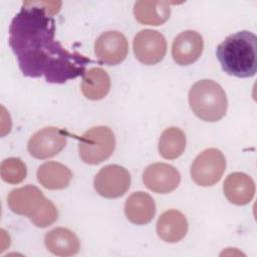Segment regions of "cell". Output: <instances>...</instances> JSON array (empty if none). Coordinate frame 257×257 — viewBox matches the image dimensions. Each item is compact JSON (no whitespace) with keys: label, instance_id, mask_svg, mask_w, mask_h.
I'll return each mask as SVG.
<instances>
[{"label":"cell","instance_id":"cell-14","mask_svg":"<svg viewBox=\"0 0 257 257\" xmlns=\"http://www.w3.org/2000/svg\"><path fill=\"white\" fill-rule=\"evenodd\" d=\"M187 232V218L178 210H168L158 219L157 233L165 242L177 243L186 236Z\"/></svg>","mask_w":257,"mask_h":257},{"label":"cell","instance_id":"cell-19","mask_svg":"<svg viewBox=\"0 0 257 257\" xmlns=\"http://www.w3.org/2000/svg\"><path fill=\"white\" fill-rule=\"evenodd\" d=\"M82 94L90 100L103 98L110 89V78L100 67H92L85 71L81 82Z\"/></svg>","mask_w":257,"mask_h":257},{"label":"cell","instance_id":"cell-4","mask_svg":"<svg viewBox=\"0 0 257 257\" xmlns=\"http://www.w3.org/2000/svg\"><path fill=\"white\" fill-rule=\"evenodd\" d=\"M189 103L202 120L218 121L227 111L228 99L223 87L212 79H201L190 89Z\"/></svg>","mask_w":257,"mask_h":257},{"label":"cell","instance_id":"cell-13","mask_svg":"<svg viewBox=\"0 0 257 257\" xmlns=\"http://www.w3.org/2000/svg\"><path fill=\"white\" fill-rule=\"evenodd\" d=\"M223 191L227 200L237 206L249 204L255 195V183L253 179L240 172L230 174L223 185Z\"/></svg>","mask_w":257,"mask_h":257},{"label":"cell","instance_id":"cell-1","mask_svg":"<svg viewBox=\"0 0 257 257\" xmlns=\"http://www.w3.org/2000/svg\"><path fill=\"white\" fill-rule=\"evenodd\" d=\"M43 5V2H24L10 24L9 45L20 70L25 76H43L51 83L83 76L91 59L68 51L55 39V21L51 15L59 11L61 2L53 7Z\"/></svg>","mask_w":257,"mask_h":257},{"label":"cell","instance_id":"cell-9","mask_svg":"<svg viewBox=\"0 0 257 257\" xmlns=\"http://www.w3.org/2000/svg\"><path fill=\"white\" fill-rule=\"evenodd\" d=\"M66 145V136L55 126H46L36 132L29 140L27 149L35 159H48L59 154Z\"/></svg>","mask_w":257,"mask_h":257},{"label":"cell","instance_id":"cell-20","mask_svg":"<svg viewBox=\"0 0 257 257\" xmlns=\"http://www.w3.org/2000/svg\"><path fill=\"white\" fill-rule=\"evenodd\" d=\"M186 135L176 126L166 128L159 140L160 155L167 160H174L179 158L186 148Z\"/></svg>","mask_w":257,"mask_h":257},{"label":"cell","instance_id":"cell-12","mask_svg":"<svg viewBox=\"0 0 257 257\" xmlns=\"http://www.w3.org/2000/svg\"><path fill=\"white\" fill-rule=\"evenodd\" d=\"M204 48L202 35L194 30L180 33L172 45V56L179 65H190L197 61Z\"/></svg>","mask_w":257,"mask_h":257},{"label":"cell","instance_id":"cell-7","mask_svg":"<svg viewBox=\"0 0 257 257\" xmlns=\"http://www.w3.org/2000/svg\"><path fill=\"white\" fill-rule=\"evenodd\" d=\"M131 186L128 171L118 165H107L101 168L94 177L93 187L98 195L108 199L123 196Z\"/></svg>","mask_w":257,"mask_h":257},{"label":"cell","instance_id":"cell-2","mask_svg":"<svg viewBox=\"0 0 257 257\" xmlns=\"http://www.w3.org/2000/svg\"><path fill=\"white\" fill-rule=\"evenodd\" d=\"M216 54L226 73L251 77L257 70V37L250 31H238L218 45Z\"/></svg>","mask_w":257,"mask_h":257},{"label":"cell","instance_id":"cell-21","mask_svg":"<svg viewBox=\"0 0 257 257\" xmlns=\"http://www.w3.org/2000/svg\"><path fill=\"white\" fill-rule=\"evenodd\" d=\"M1 178L8 184H19L27 175L26 166L19 158L5 159L0 166Z\"/></svg>","mask_w":257,"mask_h":257},{"label":"cell","instance_id":"cell-6","mask_svg":"<svg viewBox=\"0 0 257 257\" xmlns=\"http://www.w3.org/2000/svg\"><path fill=\"white\" fill-rule=\"evenodd\" d=\"M226 169L224 154L215 148L203 151L191 166L192 180L199 186L210 187L218 183Z\"/></svg>","mask_w":257,"mask_h":257},{"label":"cell","instance_id":"cell-8","mask_svg":"<svg viewBox=\"0 0 257 257\" xmlns=\"http://www.w3.org/2000/svg\"><path fill=\"white\" fill-rule=\"evenodd\" d=\"M134 53L143 64L154 65L159 63L167 52V41L164 35L152 29L141 30L134 38Z\"/></svg>","mask_w":257,"mask_h":257},{"label":"cell","instance_id":"cell-15","mask_svg":"<svg viewBox=\"0 0 257 257\" xmlns=\"http://www.w3.org/2000/svg\"><path fill=\"white\" fill-rule=\"evenodd\" d=\"M124 214L127 220L136 225L150 223L156 214L154 199L145 192H135L125 201Z\"/></svg>","mask_w":257,"mask_h":257},{"label":"cell","instance_id":"cell-18","mask_svg":"<svg viewBox=\"0 0 257 257\" xmlns=\"http://www.w3.org/2000/svg\"><path fill=\"white\" fill-rule=\"evenodd\" d=\"M37 180L45 189L61 190L66 188L71 179V171L61 163L46 162L37 170Z\"/></svg>","mask_w":257,"mask_h":257},{"label":"cell","instance_id":"cell-5","mask_svg":"<svg viewBox=\"0 0 257 257\" xmlns=\"http://www.w3.org/2000/svg\"><path fill=\"white\" fill-rule=\"evenodd\" d=\"M115 139L112 131L105 125L93 126L79 139L78 154L89 165H97L107 160L113 153Z\"/></svg>","mask_w":257,"mask_h":257},{"label":"cell","instance_id":"cell-10","mask_svg":"<svg viewBox=\"0 0 257 257\" xmlns=\"http://www.w3.org/2000/svg\"><path fill=\"white\" fill-rule=\"evenodd\" d=\"M128 51L125 36L118 31H106L98 36L94 43V53L104 64L116 65L122 62Z\"/></svg>","mask_w":257,"mask_h":257},{"label":"cell","instance_id":"cell-17","mask_svg":"<svg viewBox=\"0 0 257 257\" xmlns=\"http://www.w3.org/2000/svg\"><path fill=\"white\" fill-rule=\"evenodd\" d=\"M136 19L145 25L159 26L171 15V7L167 1H137L134 6Z\"/></svg>","mask_w":257,"mask_h":257},{"label":"cell","instance_id":"cell-11","mask_svg":"<svg viewBox=\"0 0 257 257\" xmlns=\"http://www.w3.org/2000/svg\"><path fill=\"white\" fill-rule=\"evenodd\" d=\"M143 181L149 190L158 194H169L178 188L181 175L169 164L155 163L146 168Z\"/></svg>","mask_w":257,"mask_h":257},{"label":"cell","instance_id":"cell-16","mask_svg":"<svg viewBox=\"0 0 257 257\" xmlns=\"http://www.w3.org/2000/svg\"><path fill=\"white\" fill-rule=\"evenodd\" d=\"M44 243L48 251L57 256H72L77 254L80 249L77 236L71 230L63 227L47 232Z\"/></svg>","mask_w":257,"mask_h":257},{"label":"cell","instance_id":"cell-3","mask_svg":"<svg viewBox=\"0 0 257 257\" xmlns=\"http://www.w3.org/2000/svg\"><path fill=\"white\" fill-rule=\"evenodd\" d=\"M7 203L13 213L28 217L39 228L52 225L58 218L55 205L32 185L12 190L7 197Z\"/></svg>","mask_w":257,"mask_h":257}]
</instances>
